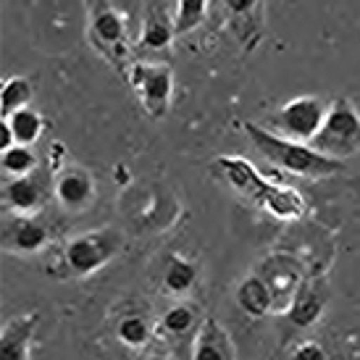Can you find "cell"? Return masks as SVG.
<instances>
[{
    "label": "cell",
    "mask_w": 360,
    "mask_h": 360,
    "mask_svg": "<svg viewBox=\"0 0 360 360\" xmlns=\"http://www.w3.org/2000/svg\"><path fill=\"white\" fill-rule=\"evenodd\" d=\"M51 245V229L34 216L11 213L3 226V248L13 255H34Z\"/></svg>",
    "instance_id": "obj_9"
},
{
    "label": "cell",
    "mask_w": 360,
    "mask_h": 360,
    "mask_svg": "<svg viewBox=\"0 0 360 360\" xmlns=\"http://www.w3.org/2000/svg\"><path fill=\"white\" fill-rule=\"evenodd\" d=\"M37 323L40 313H24L11 319L0 334V360H30V345Z\"/></svg>",
    "instance_id": "obj_14"
},
{
    "label": "cell",
    "mask_w": 360,
    "mask_h": 360,
    "mask_svg": "<svg viewBox=\"0 0 360 360\" xmlns=\"http://www.w3.org/2000/svg\"><path fill=\"white\" fill-rule=\"evenodd\" d=\"M326 110H329V105L316 95L292 98L274 116V131L297 142H313V137L319 134L323 121H326Z\"/></svg>",
    "instance_id": "obj_7"
},
{
    "label": "cell",
    "mask_w": 360,
    "mask_h": 360,
    "mask_svg": "<svg viewBox=\"0 0 360 360\" xmlns=\"http://www.w3.org/2000/svg\"><path fill=\"white\" fill-rule=\"evenodd\" d=\"M0 166L8 176H27L32 171H37V155L32 150V145H13L0 155Z\"/></svg>",
    "instance_id": "obj_20"
},
{
    "label": "cell",
    "mask_w": 360,
    "mask_h": 360,
    "mask_svg": "<svg viewBox=\"0 0 360 360\" xmlns=\"http://www.w3.org/2000/svg\"><path fill=\"white\" fill-rule=\"evenodd\" d=\"M224 6L231 13V19H250L255 24V11L260 0H224Z\"/></svg>",
    "instance_id": "obj_24"
},
{
    "label": "cell",
    "mask_w": 360,
    "mask_h": 360,
    "mask_svg": "<svg viewBox=\"0 0 360 360\" xmlns=\"http://www.w3.org/2000/svg\"><path fill=\"white\" fill-rule=\"evenodd\" d=\"M6 121H8L11 129H13L16 145H34V142L42 137V131H45V119H42L32 105L19 108L16 113H11Z\"/></svg>",
    "instance_id": "obj_17"
},
{
    "label": "cell",
    "mask_w": 360,
    "mask_h": 360,
    "mask_svg": "<svg viewBox=\"0 0 360 360\" xmlns=\"http://www.w3.org/2000/svg\"><path fill=\"white\" fill-rule=\"evenodd\" d=\"M323 295H321L310 281H302V287L297 290L295 295V300L290 302V308H287V319L295 323V326H313L316 321L321 319V313H323Z\"/></svg>",
    "instance_id": "obj_16"
},
{
    "label": "cell",
    "mask_w": 360,
    "mask_h": 360,
    "mask_svg": "<svg viewBox=\"0 0 360 360\" xmlns=\"http://www.w3.org/2000/svg\"><path fill=\"white\" fill-rule=\"evenodd\" d=\"M87 37L90 45L101 53L103 58L113 63L121 74L129 71V30H127V21L119 11L108 6L105 0H98L90 16V27H87Z\"/></svg>",
    "instance_id": "obj_4"
},
{
    "label": "cell",
    "mask_w": 360,
    "mask_h": 360,
    "mask_svg": "<svg viewBox=\"0 0 360 360\" xmlns=\"http://www.w3.org/2000/svg\"><path fill=\"white\" fill-rule=\"evenodd\" d=\"M148 360H169V358H163V355H150Z\"/></svg>",
    "instance_id": "obj_27"
},
{
    "label": "cell",
    "mask_w": 360,
    "mask_h": 360,
    "mask_svg": "<svg viewBox=\"0 0 360 360\" xmlns=\"http://www.w3.org/2000/svg\"><path fill=\"white\" fill-rule=\"evenodd\" d=\"M213 171L229 184L242 198L252 200L255 205L271 213L274 219L295 221L308 213V202L295 187L287 184H274L242 155H219L213 160Z\"/></svg>",
    "instance_id": "obj_1"
},
{
    "label": "cell",
    "mask_w": 360,
    "mask_h": 360,
    "mask_svg": "<svg viewBox=\"0 0 360 360\" xmlns=\"http://www.w3.org/2000/svg\"><path fill=\"white\" fill-rule=\"evenodd\" d=\"M13 145H16L13 129H11L8 121L3 119V124H0V150H8V148H13Z\"/></svg>",
    "instance_id": "obj_26"
},
{
    "label": "cell",
    "mask_w": 360,
    "mask_h": 360,
    "mask_svg": "<svg viewBox=\"0 0 360 360\" xmlns=\"http://www.w3.org/2000/svg\"><path fill=\"white\" fill-rule=\"evenodd\" d=\"M195 281H198V266L181 255H174L166 266V274H163L166 290L174 295H187L195 287Z\"/></svg>",
    "instance_id": "obj_19"
},
{
    "label": "cell",
    "mask_w": 360,
    "mask_h": 360,
    "mask_svg": "<svg viewBox=\"0 0 360 360\" xmlns=\"http://www.w3.org/2000/svg\"><path fill=\"white\" fill-rule=\"evenodd\" d=\"M258 274L263 281L274 292V302L276 308H290V302L295 300L297 290L302 287V266L297 258H292L287 252H271L269 258L260 263Z\"/></svg>",
    "instance_id": "obj_8"
},
{
    "label": "cell",
    "mask_w": 360,
    "mask_h": 360,
    "mask_svg": "<svg viewBox=\"0 0 360 360\" xmlns=\"http://www.w3.org/2000/svg\"><path fill=\"white\" fill-rule=\"evenodd\" d=\"M242 129L248 134V140L255 145V150L269 160L271 166L287 171V174L305 176V179H326V176H334L342 171V160L319 153L310 142L281 137L276 131L255 127L250 121H245Z\"/></svg>",
    "instance_id": "obj_2"
},
{
    "label": "cell",
    "mask_w": 360,
    "mask_h": 360,
    "mask_svg": "<svg viewBox=\"0 0 360 360\" xmlns=\"http://www.w3.org/2000/svg\"><path fill=\"white\" fill-rule=\"evenodd\" d=\"M195 326V310L190 305H174V308L166 310V316H163V329L169 331V334H187L192 331Z\"/></svg>",
    "instance_id": "obj_23"
},
{
    "label": "cell",
    "mask_w": 360,
    "mask_h": 360,
    "mask_svg": "<svg viewBox=\"0 0 360 360\" xmlns=\"http://www.w3.org/2000/svg\"><path fill=\"white\" fill-rule=\"evenodd\" d=\"M127 82L150 119H163L169 113L174 95V69L169 63L137 60L127 71Z\"/></svg>",
    "instance_id": "obj_6"
},
{
    "label": "cell",
    "mask_w": 360,
    "mask_h": 360,
    "mask_svg": "<svg viewBox=\"0 0 360 360\" xmlns=\"http://www.w3.org/2000/svg\"><path fill=\"white\" fill-rule=\"evenodd\" d=\"M292 360H329V355L316 342H302L300 347L292 352Z\"/></svg>",
    "instance_id": "obj_25"
},
{
    "label": "cell",
    "mask_w": 360,
    "mask_h": 360,
    "mask_svg": "<svg viewBox=\"0 0 360 360\" xmlns=\"http://www.w3.org/2000/svg\"><path fill=\"white\" fill-rule=\"evenodd\" d=\"M192 360H237V347L231 342L229 331L213 316H205L200 321V329L192 345Z\"/></svg>",
    "instance_id": "obj_13"
},
{
    "label": "cell",
    "mask_w": 360,
    "mask_h": 360,
    "mask_svg": "<svg viewBox=\"0 0 360 360\" xmlns=\"http://www.w3.org/2000/svg\"><path fill=\"white\" fill-rule=\"evenodd\" d=\"M121 250V234L116 229H95L87 234H79L74 240L66 242L63 248V269L71 276H90L103 266H108L110 260Z\"/></svg>",
    "instance_id": "obj_5"
},
{
    "label": "cell",
    "mask_w": 360,
    "mask_h": 360,
    "mask_svg": "<svg viewBox=\"0 0 360 360\" xmlns=\"http://www.w3.org/2000/svg\"><path fill=\"white\" fill-rule=\"evenodd\" d=\"M116 337L127 347H142L150 340V323L142 316H124L119 321V326H116Z\"/></svg>",
    "instance_id": "obj_22"
},
{
    "label": "cell",
    "mask_w": 360,
    "mask_h": 360,
    "mask_svg": "<svg viewBox=\"0 0 360 360\" xmlns=\"http://www.w3.org/2000/svg\"><path fill=\"white\" fill-rule=\"evenodd\" d=\"M237 305H240L242 313H248L250 319H260V316H266L269 310L276 308L274 292H271V287L263 281L260 274H250V276H245V279L240 281V287H237Z\"/></svg>",
    "instance_id": "obj_15"
},
{
    "label": "cell",
    "mask_w": 360,
    "mask_h": 360,
    "mask_svg": "<svg viewBox=\"0 0 360 360\" xmlns=\"http://www.w3.org/2000/svg\"><path fill=\"white\" fill-rule=\"evenodd\" d=\"M329 158L345 160L360 153V113L350 98H337L326 110V121L310 142Z\"/></svg>",
    "instance_id": "obj_3"
},
{
    "label": "cell",
    "mask_w": 360,
    "mask_h": 360,
    "mask_svg": "<svg viewBox=\"0 0 360 360\" xmlns=\"http://www.w3.org/2000/svg\"><path fill=\"white\" fill-rule=\"evenodd\" d=\"M176 37V24L160 0H148L142 16L140 51H166Z\"/></svg>",
    "instance_id": "obj_12"
},
{
    "label": "cell",
    "mask_w": 360,
    "mask_h": 360,
    "mask_svg": "<svg viewBox=\"0 0 360 360\" xmlns=\"http://www.w3.org/2000/svg\"><path fill=\"white\" fill-rule=\"evenodd\" d=\"M53 190H56L60 205L71 213H82L95 200V179L90 171L79 169V166H66L60 171Z\"/></svg>",
    "instance_id": "obj_11"
},
{
    "label": "cell",
    "mask_w": 360,
    "mask_h": 360,
    "mask_svg": "<svg viewBox=\"0 0 360 360\" xmlns=\"http://www.w3.org/2000/svg\"><path fill=\"white\" fill-rule=\"evenodd\" d=\"M32 82L27 77H11L3 82V90H0V113L3 119H8L11 113H16L19 108H27L32 103Z\"/></svg>",
    "instance_id": "obj_18"
},
{
    "label": "cell",
    "mask_w": 360,
    "mask_h": 360,
    "mask_svg": "<svg viewBox=\"0 0 360 360\" xmlns=\"http://www.w3.org/2000/svg\"><path fill=\"white\" fill-rule=\"evenodd\" d=\"M48 202V179L32 171L27 176H13L3 190V205L19 216H34Z\"/></svg>",
    "instance_id": "obj_10"
},
{
    "label": "cell",
    "mask_w": 360,
    "mask_h": 360,
    "mask_svg": "<svg viewBox=\"0 0 360 360\" xmlns=\"http://www.w3.org/2000/svg\"><path fill=\"white\" fill-rule=\"evenodd\" d=\"M208 16V0H176V34H187V32L198 30Z\"/></svg>",
    "instance_id": "obj_21"
}]
</instances>
